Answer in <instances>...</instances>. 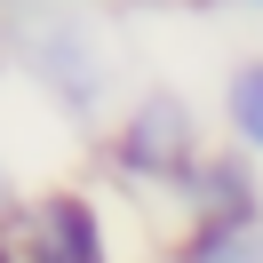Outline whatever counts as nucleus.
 Instances as JSON below:
<instances>
[{
    "label": "nucleus",
    "mask_w": 263,
    "mask_h": 263,
    "mask_svg": "<svg viewBox=\"0 0 263 263\" xmlns=\"http://www.w3.org/2000/svg\"><path fill=\"white\" fill-rule=\"evenodd\" d=\"M16 208H24V192H16V176H8V160H0V223H8Z\"/></svg>",
    "instance_id": "0eeeda50"
},
{
    "label": "nucleus",
    "mask_w": 263,
    "mask_h": 263,
    "mask_svg": "<svg viewBox=\"0 0 263 263\" xmlns=\"http://www.w3.org/2000/svg\"><path fill=\"white\" fill-rule=\"evenodd\" d=\"M0 64H8V24H0Z\"/></svg>",
    "instance_id": "9d476101"
},
{
    "label": "nucleus",
    "mask_w": 263,
    "mask_h": 263,
    "mask_svg": "<svg viewBox=\"0 0 263 263\" xmlns=\"http://www.w3.org/2000/svg\"><path fill=\"white\" fill-rule=\"evenodd\" d=\"M167 255L176 263H263V215L255 223H183V239Z\"/></svg>",
    "instance_id": "39448f33"
},
{
    "label": "nucleus",
    "mask_w": 263,
    "mask_h": 263,
    "mask_svg": "<svg viewBox=\"0 0 263 263\" xmlns=\"http://www.w3.org/2000/svg\"><path fill=\"white\" fill-rule=\"evenodd\" d=\"M176 199H183V223H255L263 215V160L239 144H215Z\"/></svg>",
    "instance_id": "20e7f679"
},
{
    "label": "nucleus",
    "mask_w": 263,
    "mask_h": 263,
    "mask_svg": "<svg viewBox=\"0 0 263 263\" xmlns=\"http://www.w3.org/2000/svg\"><path fill=\"white\" fill-rule=\"evenodd\" d=\"M223 144H239V152H255L263 160V56H247V64H231L223 72Z\"/></svg>",
    "instance_id": "423d86ee"
},
{
    "label": "nucleus",
    "mask_w": 263,
    "mask_h": 263,
    "mask_svg": "<svg viewBox=\"0 0 263 263\" xmlns=\"http://www.w3.org/2000/svg\"><path fill=\"white\" fill-rule=\"evenodd\" d=\"M160 263H176V255H160Z\"/></svg>",
    "instance_id": "f8f14e48"
},
{
    "label": "nucleus",
    "mask_w": 263,
    "mask_h": 263,
    "mask_svg": "<svg viewBox=\"0 0 263 263\" xmlns=\"http://www.w3.org/2000/svg\"><path fill=\"white\" fill-rule=\"evenodd\" d=\"M0 263H24V255H16V239H8V231H0Z\"/></svg>",
    "instance_id": "1a4fd4ad"
},
{
    "label": "nucleus",
    "mask_w": 263,
    "mask_h": 263,
    "mask_svg": "<svg viewBox=\"0 0 263 263\" xmlns=\"http://www.w3.org/2000/svg\"><path fill=\"white\" fill-rule=\"evenodd\" d=\"M0 24H8V64L72 128H96L112 88H120V56H112V32L96 24V8L48 0V8H24V16H0Z\"/></svg>",
    "instance_id": "f257e3e1"
},
{
    "label": "nucleus",
    "mask_w": 263,
    "mask_h": 263,
    "mask_svg": "<svg viewBox=\"0 0 263 263\" xmlns=\"http://www.w3.org/2000/svg\"><path fill=\"white\" fill-rule=\"evenodd\" d=\"M24 8H48V0H0V16H24Z\"/></svg>",
    "instance_id": "6e6552de"
},
{
    "label": "nucleus",
    "mask_w": 263,
    "mask_h": 263,
    "mask_svg": "<svg viewBox=\"0 0 263 263\" xmlns=\"http://www.w3.org/2000/svg\"><path fill=\"white\" fill-rule=\"evenodd\" d=\"M208 152H215L208 128H199L192 96H176V88H144V96L112 120V136H104L112 176L152 183V192H183V183H192V167L208 160Z\"/></svg>",
    "instance_id": "f03ea898"
},
{
    "label": "nucleus",
    "mask_w": 263,
    "mask_h": 263,
    "mask_svg": "<svg viewBox=\"0 0 263 263\" xmlns=\"http://www.w3.org/2000/svg\"><path fill=\"white\" fill-rule=\"evenodd\" d=\"M8 239H16L24 263H112V231H104V208L88 192H24V208L8 215Z\"/></svg>",
    "instance_id": "7ed1b4c3"
},
{
    "label": "nucleus",
    "mask_w": 263,
    "mask_h": 263,
    "mask_svg": "<svg viewBox=\"0 0 263 263\" xmlns=\"http://www.w3.org/2000/svg\"><path fill=\"white\" fill-rule=\"evenodd\" d=\"M247 8H263V0H247Z\"/></svg>",
    "instance_id": "9b49d317"
}]
</instances>
